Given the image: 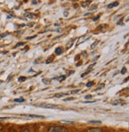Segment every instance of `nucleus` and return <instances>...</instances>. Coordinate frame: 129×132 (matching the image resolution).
Listing matches in <instances>:
<instances>
[{
  "instance_id": "3",
  "label": "nucleus",
  "mask_w": 129,
  "mask_h": 132,
  "mask_svg": "<svg viewBox=\"0 0 129 132\" xmlns=\"http://www.w3.org/2000/svg\"><path fill=\"white\" fill-rule=\"evenodd\" d=\"M87 132H102V130L100 128H91V129H88Z\"/></svg>"
},
{
  "instance_id": "4",
  "label": "nucleus",
  "mask_w": 129,
  "mask_h": 132,
  "mask_svg": "<svg viewBox=\"0 0 129 132\" xmlns=\"http://www.w3.org/2000/svg\"><path fill=\"white\" fill-rule=\"evenodd\" d=\"M62 52H63V51H62V49L61 48V47H57V48L55 50V54H56L57 55H62Z\"/></svg>"
},
{
  "instance_id": "2",
  "label": "nucleus",
  "mask_w": 129,
  "mask_h": 132,
  "mask_svg": "<svg viewBox=\"0 0 129 132\" xmlns=\"http://www.w3.org/2000/svg\"><path fill=\"white\" fill-rule=\"evenodd\" d=\"M39 106H42V107H45V108H50V109L57 107V105H54V104H40Z\"/></svg>"
},
{
  "instance_id": "10",
  "label": "nucleus",
  "mask_w": 129,
  "mask_h": 132,
  "mask_svg": "<svg viewBox=\"0 0 129 132\" xmlns=\"http://www.w3.org/2000/svg\"><path fill=\"white\" fill-rule=\"evenodd\" d=\"M25 16L27 17V18H29V19H32L34 17V14H32L31 13H26L25 14Z\"/></svg>"
},
{
  "instance_id": "5",
  "label": "nucleus",
  "mask_w": 129,
  "mask_h": 132,
  "mask_svg": "<svg viewBox=\"0 0 129 132\" xmlns=\"http://www.w3.org/2000/svg\"><path fill=\"white\" fill-rule=\"evenodd\" d=\"M118 5H119V3H118V2H114V3H112L109 4V5L108 6V8H112V7L117 6Z\"/></svg>"
},
{
  "instance_id": "13",
  "label": "nucleus",
  "mask_w": 129,
  "mask_h": 132,
  "mask_svg": "<svg viewBox=\"0 0 129 132\" xmlns=\"http://www.w3.org/2000/svg\"><path fill=\"white\" fill-rule=\"evenodd\" d=\"M120 102H124V101H123V100H121V99H120V100H116L115 102H113V103H112V104H113V105H117V104L120 103Z\"/></svg>"
},
{
  "instance_id": "15",
  "label": "nucleus",
  "mask_w": 129,
  "mask_h": 132,
  "mask_svg": "<svg viewBox=\"0 0 129 132\" xmlns=\"http://www.w3.org/2000/svg\"><path fill=\"white\" fill-rule=\"evenodd\" d=\"M93 84H94V82H92V81H91V82H88L86 84V87H92Z\"/></svg>"
},
{
  "instance_id": "20",
  "label": "nucleus",
  "mask_w": 129,
  "mask_h": 132,
  "mask_svg": "<svg viewBox=\"0 0 129 132\" xmlns=\"http://www.w3.org/2000/svg\"><path fill=\"white\" fill-rule=\"evenodd\" d=\"M98 43H99V41H96L94 43H93V44H92V46H91V48H93V47H95V46H96V44H97Z\"/></svg>"
},
{
  "instance_id": "25",
  "label": "nucleus",
  "mask_w": 129,
  "mask_h": 132,
  "mask_svg": "<svg viewBox=\"0 0 129 132\" xmlns=\"http://www.w3.org/2000/svg\"><path fill=\"white\" fill-rule=\"evenodd\" d=\"M98 19H100V15H97V16H96L95 18L93 19V21H96Z\"/></svg>"
},
{
  "instance_id": "17",
  "label": "nucleus",
  "mask_w": 129,
  "mask_h": 132,
  "mask_svg": "<svg viewBox=\"0 0 129 132\" xmlns=\"http://www.w3.org/2000/svg\"><path fill=\"white\" fill-rule=\"evenodd\" d=\"M23 45H25V43H17V45L15 46L14 48H17V47H18V46H23Z\"/></svg>"
},
{
  "instance_id": "18",
  "label": "nucleus",
  "mask_w": 129,
  "mask_h": 132,
  "mask_svg": "<svg viewBox=\"0 0 129 132\" xmlns=\"http://www.w3.org/2000/svg\"><path fill=\"white\" fill-rule=\"evenodd\" d=\"M53 60H54V58H53V56H51L49 59L46 60V62H45V63H46V64H48V63H51V62H52Z\"/></svg>"
},
{
  "instance_id": "8",
  "label": "nucleus",
  "mask_w": 129,
  "mask_h": 132,
  "mask_svg": "<svg viewBox=\"0 0 129 132\" xmlns=\"http://www.w3.org/2000/svg\"><path fill=\"white\" fill-rule=\"evenodd\" d=\"M90 3H91L90 1H88V2H82V3H81V5H82L83 7H86V6H88Z\"/></svg>"
},
{
  "instance_id": "12",
  "label": "nucleus",
  "mask_w": 129,
  "mask_h": 132,
  "mask_svg": "<svg viewBox=\"0 0 129 132\" xmlns=\"http://www.w3.org/2000/svg\"><path fill=\"white\" fill-rule=\"evenodd\" d=\"M66 79V76L65 75H62V76H61L60 78H56V79H59L60 81H63Z\"/></svg>"
},
{
  "instance_id": "29",
  "label": "nucleus",
  "mask_w": 129,
  "mask_h": 132,
  "mask_svg": "<svg viewBox=\"0 0 129 132\" xmlns=\"http://www.w3.org/2000/svg\"><path fill=\"white\" fill-rule=\"evenodd\" d=\"M35 37H36V35H34V36H31V37H27V38H26V39H31V38H35Z\"/></svg>"
},
{
  "instance_id": "11",
  "label": "nucleus",
  "mask_w": 129,
  "mask_h": 132,
  "mask_svg": "<svg viewBox=\"0 0 129 132\" xmlns=\"http://www.w3.org/2000/svg\"><path fill=\"white\" fill-rule=\"evenodd\" d=\"M62 123H64V124H73L74 122H70V121H65V120H62L61 121Z\"/></svg>"
},
{
  "instance_id": "7",
  "label": "nucleus",
  "mask_w": 129,
  "mask_h": 132,
  "mask_svg": "<svg viewBox=\"0 0 129 132\" xmlns=\"http://www.w3.org/2000/svg\"><path fill=\"white\" fill-rule=\"evenodd\" d=\"M14 101V102H17V103H23L24 101H25V99L21 98H15Z\"/></svg>"
},
{
  "instance_id": "22",
  "label": "nucleus",
  "mask_w": 129,
  "mask_h": 132,
  "mask_svg": "<svg viewBox=\"0 0 129 132\" xmlns=\"http://www.w3.org/2000/svg\"><path fill=\"white\" fill-rule=\"evenodd\" d=\"M22 132H31V131H30L28 128H24L23 130H22Z\"/></svg>"
},
{
  "instance_id": "24",
  "label": "nucleus",
  "mask_w": 129,
  "mask_h": 132,
  "mask_svg": "<svg viewBox=\"0 0 129 132\" xmlns=\"http://www.w3.org/2000/svg\"><path fill=\"white\" fill-rule=\"evenodd\" d=\"M80 91V90H73L71 91V94H77V93H78Z\"/></svg>"
},
{
  "instance_id": "30",
  "label": "nucleus",
  "mask_w": 129,
  "mask_h": 132,
  "mask_svg": "<svg viewBox=\"0 0 129 132\" xmlns=\"http://www.w3.org/2000/svg\"><path fill=\"white\" fill-rule=\"evenodd\" d=\"M34 22H30V23H29V27H33L32 25H34Z\"/></svg>"
},
{
  "instance_id": "33",
  "label": "nucleus",
  "mask_w": 129,
  "mask_h": 132,
  "mask_svg": "<svg viewBox=\"0 0 129 132\" xmlns=\"http://www.w3.org/2000/svg\"><path fill=\"white\" fill-rule=\"evenodd\" d=\"M65 14V16H67V12H66V11H65V14Z\"/></svg>"
},
{
  "instance_id": "14",
  "label": "nucleus",
  "mask_w": 129,
  "mask_h": 132,
  "mask_svg": "<svg viewBox=\"0 0 129 132\" xmlns=\"http://www.w3.org/2000/svg\"><path fill=\"white\" fill-rule=\"evenodd\" d=\"M29 117H32V118H43V116H38V115H34V114H29Z\"/></svg>"
},
{
  "instance_id": "28",
  "label": "nucleus",
  "mask_w": 129,
  "mask_h": 132,
  "mask_svg": "<svg viewBox=\"0 0 129 132\" xmlns=\"http://www.w3.org/2000/svg\"><path fill=\"white\" fill-rule=\"evenodd\" d=\"M85 98H86V99H90V98H92V95H86V96H85Z\"/></svg>"
},
{
  "instance_id": "1",
  "label": "nucleus",
  "mask_w": 129,
  "mask_h": 132,
  "mask_svg": "<svg viewBox=\"0 0 129 132\" xmlns=\"http://www.w3.org/2000/svg\"><path fill=\"white\" fill-rule=\"evenodd\" d=\"M48 132H67V130L62 127H52L49 129Z\"/></svg>"
},
{
  "instance_id": "32",
  "label": "nucleus",
  "mask_w": 129,
  "mask_h": 132,
  "mask_svg": "<svg viewBox=\"0 0 129 132\" xmlns=\"http://www.w3.org/2000/svg\"><path fill=\"white\" fill-rule=\"evenodd\" d=\"M9 132H17L16 130H10Z\"/></svg>"
},
{
  "instance_id": "19",
  "label": "nucleus",
  "mask_w": 129,
  "mask_h": 132,
  "mask_svg": "<svg viewBox=\"0 0 129 132\" xmlns=\"http://www.w3.org/2000/svg\"><path fill=\"white\" fill-rule=\"evenodd\" d=\"M126 72H127V69H126V67H123L122 71H121V74L124 75V74H125Z\"/></svg>"
},
{
  "instance_id": "6",
  "label": "nucleus",
  "mask_w": 129,
  "mask_h": 132,
  "mask_svg": "<svg viewBox=\"0 0 129 132\" xmlns=\"http://www.w3.org/2000/svg\"><path fill=\"white\" fill-rule=\"evenodd\" d=\"M68 95V93H57V94H56L54 96L57 97V98H60V97H62L63 95Z\"/></svg>"
},
{
  "instance_id": "31",
  "label": "nucleus",
  "mask_w": 129,
  "mask_h": 132,
  "mask_svg": "<svg viewBox=\"0 0 129 132\" xmlns=\"http://www.w3.org/2000/svg\"><path fill=\"white\" fill-rule=\"evenodd\" d=\"M104 86V84H102L101 87H98V88H96V90H100V89H101V88H102V87H103Z\"/></svg>"
},
{
  "instance_id": "21",
  "label": "nucleus",
  "mask_w": 129,
  "mask_h": 132,
  "mask_svg": "<svg viewBox=\"0 0 129 132\" xmlns=\"http://www.w3.org/2000/svg\"><path fill=\"white\" fill-rule=\"evenodd\" d=\"M90 123H97V124H101V121H89Z\"/></svg>"
},
{
  "instance_id": "26",
  "label": "nucleus",
  "mask_w": 129,
  "mask_h": 132,
  "mask_svg": "<svg viewBox=\"0 0 129 132\" xmlns=\"http://www.w3.org/2000/svg\"><path fill=\"white\" fill-rule=\"evenodd\" d=\"M89 72H90V71H86V72H85L84 74H82V75H81V77L83 78V77H84L85 75H88V74Z\"/></svg>"
},
{
  "instance_id": "34",
  "label": "nucleus",
  "mask_w": 129,
  "mask_h": 132,
  "mask_svg": "<svg viewBox=\"0 0 129 132\" xmlns=\"http://www.w3.org/2000/svg\"><path fill=\"white\" fill-rule=\"evenodd\" d=\"M32 3H34V4H35V3H37V2H35V1H33V2H32Z\"/></svg>"
},
{
  "instance_id": "16",
  "label": "nucleus",
  "mask_w": 129,
  "mask_h": 132,
  "mask_svg": "<svg viewBox=\"0 0 129 132\" xmlns=\"http://www.w3.org/2000/svg\"><path fill=\"white\" fill-rule=\"evenodd\" d=\"M26 79V78L24 77V76H22V77L18 78V81H19V82H23V81H25Z\"/></svg>"
},
{
  "instance_id": "9",
  "label": "nucleus",
  "mask_w": 129,
  "mask_h": 132,
  "mask_svg": "<svg viewBox=\"0 0 129 132\" xmlns=\"http://www.w3.org/2000/svg\"><path fill=\"white\" fill-rule=\"evenodd\" d=\"M42 82L43 83H45V84H49L50 83V82H51V80H49V79H42Z\"/></svg>"
},
{
  "instance_id": "27",
  "label": "nucleus",
  "mask_w": 129,
  "mask_h": 132,
  "mask_svg": "<svg viewBox=\"0 0 129 132\" xmlns=\"http://www.w3.org/2000/svg\"><path fill=\"white\" fill-rule=\"evenodd\" d=\"M70 100H74V98H67L65 99V101H70Z\"/></svg>"
},
{
  "instance_id": "23",
  "label": "nucleus",
  "mask_w": 129,
  "mask_h": 132,
  "mask_svg": "<svg viewBox=\"0 0 129 132\" xmlns=\"http://www.w3.org/2000/svg\"><path fill=\"white\" fill-rule=\"evenodd\" d=\"M9 35V33H4V34H1L0 35V37L1 38H3V37H5V36H6V35Z\"/></svg>"
}]
</instances>
